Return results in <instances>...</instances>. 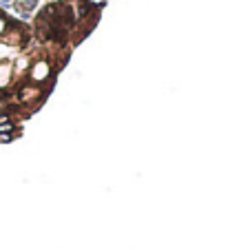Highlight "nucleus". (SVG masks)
Returning a JSON list of instances; mask_svg holds the SVG:
<instances>
[{
	"label": "nucleus",
	"mask_w": 252,
	"mask_h": 250,
	"mask_svg": "<svg viewBox=\"0 0 252 250\" xmlns=\"http://www.w3.org/2000/svg\"><path fill=\"white\" fill-rule=\"evenodd\" d=\"M49 78H51V64H49L47 60H38L31 66V82L33 84H40Z\"/></svg>",
	"instance_id": "obj_1"
},
{
	"label": "nucleus",
	"mask_w": 252,
	"mask_h": 250,
	"mask_svg": "<svg viewBox=\"0 0 252 250\" xmlns=\"http://www.w3.org/2000/svg\"><path fill=\"white\" fill-rule=\"evenodd\" d=\"M9 78H11V64H0V87H4V84L9 82Z\"/></svg>",
	"instance_id": "obj_3"
},
{
	"label": "nucleus",
	"mask_w": 252,
	"mask_h": 250,
	"mask_svg": "<svg viewBox=\"0 0 252 250\" xmlns=\"http://www.w3.org/2000/svg\"><path fill=\"white\" fill-rule=\"evenodd\" d=\"M40 95V89L38 87H25V89H20V100L22 102H31V100H35V97Z\"/></svg>",
	"instance_id": "obj_2"
},
{
	"label": "nucleus",
	"mask_w": 252,
	"mask_h": 250,
	"mask_svg": "<svg viewBox=\"0 0 252 250\" xmlns=\"http://www.w3.org/2000/svg\"><path fill=\"white\" fill-rule=\"evenodd\" d=\"M13 137H16V133H0V142H2V144H7V142H11Z\"/></svg>",
	"instance_id": "obj_4"
}]
</instances>
